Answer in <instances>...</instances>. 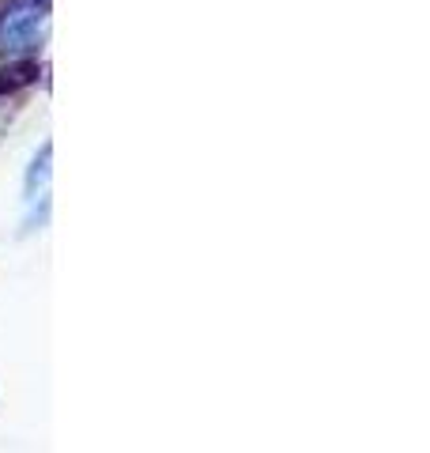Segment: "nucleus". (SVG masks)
Masks as SVG:
<instances>
[]
</instances>
